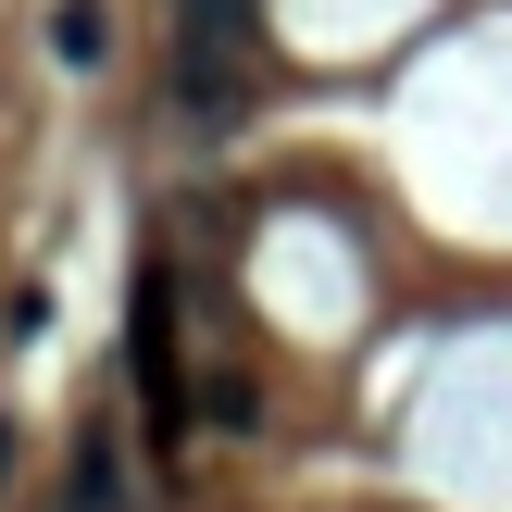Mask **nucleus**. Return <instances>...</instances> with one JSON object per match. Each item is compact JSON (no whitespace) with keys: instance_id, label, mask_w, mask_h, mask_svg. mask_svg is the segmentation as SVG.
<instances>
[{"instance_id":"nucleus-1","label":"nucleus","mask_w":512,"mask_h":512,"mask_svg":"<svg viewBox=\"0 0 512 512\" xmlns=\"http://www.w3.org/2000/svg\"><path fill=\"white\" fill-rule=\"evenodd\" d=\"M50 63L100 75V63H113V13H100V0H63V13H50Z\"/></svg>"},{"instance_id":"nucleus-2","label":"nucleus","mask_w":512,"mask_h":512,"mask_svg":"<svg viewBox=\"0 0 512 512\" xmlns=\"http://www.w3.org/2000/svg\"><path fill=\"white\" fill-rule=\"evenodd\" d=\"M0 488H13V438H0Z\"/></svg>"}]
</instances>
